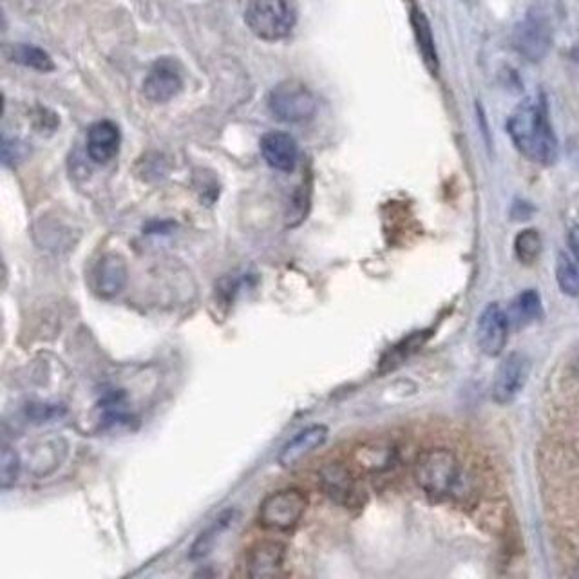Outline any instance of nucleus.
Masks as SVG:
<instances>
[{"label":"nucleus","mask_w":579,"mask_h":579,"mask_svg":"<svg viewBox=\"0 0 579 579\" xmlns=\"http://www.w3.org/2000/svg\"><path fill=\"white\" fill-rule=\"evenodd\" d=\"M248 29L261 40L277 42L292 33L294 4L290 0H250L245 11Z\"/></svg>","instance_id":"7ed1b4c3"},{"label":"nucleus","mask_w":579,"mask_h":579,"mask_svg":"<svg viewBox=\"0 0 579 579\" xmlns=\"http://www.w3.org/2000/svg\"><path fill=\"white\" fill-rule=\"evenodd\" d=\"M4 55L11 62L19 64V66L29 67L35 69L40 73H49L55 69L53 60L49 57L44 49L37 48V46H29V44H13V46H6L4 48Z\"/></svg>","instance_id":"a211bd4d"},{"label":"nucleus","mask_w":579,"mask_h":579,"mask_svg":"<svg viewBox=\"0 0 579 579\" xmlns=\"http://www.w3.org/2000/svg\"><path fill=\"white\" fill-rule=\"evenodd\" d=\"M268 109L281 122L301 124L314 118L317 113V98L301 82L286 80L270 91Z\"/></svg>","instance_id":"20e7f679"},{"label":"nucleus","mask_w":579,"mask_h":579,"mask_svg":"<svg viewBox=\"0 0 579 579\" xmlns=\"http://www.w3.org/2000/svg\"><path fill=\"white\" fill-rule=\"evenodd\" d=\"M540 314H542L540 297L534 290H527L514 301L511 315H507V317H509V324L513 323L516 326H523V324H529L534 319H538Z\"/></svg>","instance_id":"aec40b11"},{"label":"nucleus","mask_w":579,"mask_h":579,"mask_svg":"<svg viewBox=\"0 0 579 579\" xmlns=\"http://www.w3.org/2000/svg\"><path fill=\"white\" fill-rule=\"evenodd\" d=\"M234 516H236L234 511H225V513L219 514L218 518L210 523L205 531L201 532L198 540L192 545L190 560L198 561L207 558L218 542L219 536L227 531L230 523L234 522Z\"/></svg>","instance_id":"6ab92c4d"},{"label":"nucleus","mask_w":579,"mask_h":579,"mask_svg":"<svg viewBox=\"0 0 579 579\" xmlns=\"http://www.w3.org/2000/svg\"><path fill=\"white\" fill-rule=\"evenodd\" d=\"M411 26H413L420 57L424 60L429 71L433 75H437L440 62H438L437 44H435L433 29H431L428 17L420 10L411 11Z\"/></svg>","instance_id":"f3484780"},{"label":"nucleus","mask_w":579,"mask_h":579,"mask_svg":"<svg viewBox=\"0 0 579 579\" xmlns=\"http://www.w3.org/2000/svg\"><path fill=\"white\" fill-rule=\"evenodd\" d=\"M120 149V129L109 120H100L87 131V154L95 163L113 160Z\"/></svg>","instance_id":"dca6fc26"},{"label":"nucleus","mask_w":579,"mask_h":579,"mask_svg":"<svg viewBox=\"0 0 579 579\" xmlns=\"http://www.w3.org/2000/svg\"><path fill=\"white\" fill-rule=\"evenodd\" d=\"M507 131L516 149L531 162L552 165L558 160V140L542 104L525 100L518 105L507 122Z\"/></svg>","instance_id":"f03ea898"},{"label":"nucleus","mask_w":579,"mask_h":579,"mask_svg":"<svg viewBox=\"0 0 579 579\" xmlns=\"http://www.w3.org/2000/svg\"><path fill=\"white\" fill-rule=\"evenodd\" d=\"M20 475V456L13 447L4 444L2 456H0V487L2 491H8L17 484Z\"/></svg>","instance_id":"4be33fe9"},{"label":"nucleus","mask_w":579,"mask_h":579,"mask_svg":"<svg viewBox=\"0 0 579 579\" xmlns=\"http://www.w3.org/2000/svg\"><path fill=\"white\" fill-rule=\"evenodd\" d=\"M418 487L433 500H455L456 504H473L475 476L462 466L455 451L431 447L418 453L413 467Z\"/></svg>","instance_id":"f257e3e1"},{"label":"nucleus","mask_w":579,"mask_h":579,"mask_svg":"<svg viewBox=\"0 0 579 579\" xmlns=\"http://www.w3.org/2000/svg\"><path fill=\"white\" fill-rule=\"evenodd\" d=\"M183 89V69L176 58H158L143 80V93L156 104H165Z\"/></svg>","instance_id":"6e6552de"},{"label":"nucleus","mask_w":579,"mask_h":579,"mask_svg":"<svg viewBox=\"0 0 579 579\" xmlns=\"http://www.w3.org/2000/svg\"><path fill=\"white\" fill-rule=\"evenodd\" d=\"M129 281L127 263L118 254H105L100 257L93 270V286L96 294L104 299H113L124 292Z\"/></svg>","instance_id":"9b49d317"},{"label":"nucleus","mask_w":579,"mask_h":579,"mask_svg":"<svg viewBox=\"0 0 579 579\" xmlns=\"http://www.w3.org/2000/svg\"><path fill=\"white\" fill-rule=\"evenodd\" d=\"M542 248V236L534 228L522 230L514 239V254L523 265H532L542 254Z\"/></svg>","instance_id":"412c9836"},{"label":"nucleus","mask_w":579,"mask_h":579,"mask_svg":"<svg viewBox=\"0 0 579 579\" xmlns=\"http://www.w3.org/2000/svg\"><path fill=\"white\" fill-rule=\"evenodd\" d=\"M261 154L272 169L292 172L299 160V147L285 131H270L261 138Z\"/></svg>","instance_id":"ddd939ff"},{"label":"nucleus","mask_w":579,"mask_h":579,"mask_svg":"<svg viewBox=\"0 0 579 579\" xmlns=\"http://www.w3.org/2000/svg\"><path fill=\"white\" fill-rule=\"evenodd\" d=\"M556 279L561 292L567 295H579V270L569 256L561 254L556 265Z\"/></svg>","instance_id":"5701e85b"},{"label":"nucleus","mask_w":579,"mask_h":579,"mask_svg":"<svg viewBox=\"0 0 579 579\" xmlns=\"http://www.w3.org/2000/svg\"><path fill=\"white\" fill-rule=\"evenodd\" d=\"M569 245L572 254H574V257L579 261V225L570 230Z\"/></svg>","instance_id":"b1692460"},{"label":"nucleus","mask_w":579,"mask_h":579,"mask_svg":"<svg viewBox=\"0 0 579 579\" xmlns=\"http://www.w3.org/2000/svg\"><path fill=\"white\" fill-rule=\"evenodd\" d=\"M399 451L390 442H368L357 447L353 453V469L368 475H379L390 471L397 464Z\"/></svg>","instance_id":"4468645a"},{"label":"nucleus","mask_w":579,"mask_h":579,"mask_svg":"<svg viewBox=\"0 0 579 579\" xmlns=\"http://www.w3.org/2000/svg\"><path fill=\"white\" fill-rule=\"evenodd\" d=\"M308 507V498L299 489H283L268 494L259 505L257 520L266 531L288 532L301 522Z\"/></svg>","instance_id":"39448f33"},{"label":"nucleus","mask_w":579,"mask_h":579,"mask_svg":"<svg viewBox=\"0 0 579 579\" xmlns=\"http://www.w3.org/2000/svg\"><path fill=\"white\" fill-rule=\"evenodd\" d=\"M285 556L281 543H256L245 556V574L248 578H274L283 569Z\"/></svg>","instance_id":"f8f14e48"},{"label":"nucleus","mask_w":579,"mask_h":579,"mask_svg":"<svg viewBox=\"0 0 579 579\" xmlns=\"http://www.w3.org/2000/svg\"><path fill=\"white\" fill-rule=\"evenodd\" d=\"M509 317L498 304H489L478 317L476 342L487 357H498L504 352L509 337Z\"/></svg>","instance_id":"1a4fd4ad"},{"label":"nucleus","mask_w":579,"mask_h":579,"mask_svg":"<svg viewBox=\"0 0 579 579\" xmlns=\"http://www.w3.org/2000/svg\"><path fill=\"white\" fill-rule=\"evenodd\" d=\"M328 438V428L315 424L310 428L303 429L301 433H297L288 444H286L281 453H279V466L294 467L304 460L306 456L312 455L319 447L323 446Z\"/></svg>","instance_id":"2eb2a0df"},{"label":"nucleus","mask_w":579,"mask_h":579,"mask_svg":"<svg viewBox=\"0 0 579 579\" xmlns=\"http://www.w3.org/2000/svg\"><path fill=\"white\" fill-rule=\"evenodd\" d=\"M552 24L547 11L534 6L513 31V46L529 62H542L552 48Z\"/></svg>","instance_id":"423d86ee"},{"label":"nucleus","mask_w":579,"mask_h":579,"mask_svg":"<svg viewBox=\"0 0 579 579\" xmlns=\"http://www.w3.org/2000/svg\"><path fill=\"white\" fill-rule=\"evenodd\" d=\"M319 485L323 493L342 507H359L364 502V489L353 467L332 462L319 471Z\"/></svg>","instance_id":"0eeeda50"},{"label":"nucleus","mask_w":579,"mask_h":579,"mask_svg":"<svg viewBox=\"0 0 579 579\" xmlns=\"http://www.w3.org/2000/svg\"><path fill=\"white\" fill-rule=\"evenodd\" d=\"M529 375V361L523 353H511L498 366L493 382V399L498 404L513 402L525 386Z\"/></svg>","instance_id":"9d476101"}]
</instances>
